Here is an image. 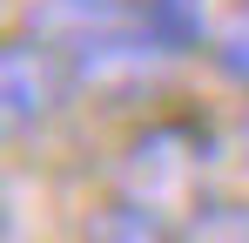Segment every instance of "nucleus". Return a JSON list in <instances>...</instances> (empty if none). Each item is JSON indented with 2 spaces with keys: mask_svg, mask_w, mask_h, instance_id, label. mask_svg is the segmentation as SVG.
I'll return each mask as SVG.
<instances>
[{
  "mask_svg": "<svg viewBox=\"0 0 249 243\" xmlns=\"http://www.w3.org/2000/svg\"><path fill=\"white\" fill-rule=\"evenodd\" d=\"M209 169H215V135L196 115H162L128 142L115 169V196L142 202L168 223H189L209 202Z\"/></svg>",
  "mask_w": 249,
  "mask_h": 243,
  "instance_id": "obj_1",
  "label": "nucleus"
},
{
  "mask_svg": "<svg viewBox=\"0 0 249 243\" xmlns=\"http://www.w3.org/2000/svg\"><path fill=\"white\" fill-rule=\"evenodd\" d=\"M74 68L47 40H0V149L41 135L47 122L74 101Z\"/></svg>",
  "mask_w": 249,
  "mask_h": 243,
  "instance_id": "obj_2",
  "label": "nucleus"
},
{
  "mask_svg": "<svg viewBox=\"0 0 249 243\" xmlns=\"http://www.w3.org/2000/svg\"><path fill=\"white\" fill-rule=\"evenodd\" d=\"M81 243H182V223H168V216H155L128 196H108L81 223Z\"/></svg>",
  "mask_w": 249,
  "mask_h": 243,
  "instance_id": "obj_3",
  "label": "nucleus"
},
{
  "mask_svg": "<svg viewBox=\"0 0 249 243\" xmlns=\"http://www.w3.org/2000/svg\"><path fill=\"white\" fill-rule=\"evenodd\" d=\"M142 20L182 54V47H209V27H215V0H135Z\"/></svg>",
  "mask_w": 249,
  "mask_h": 243,
  "instance_id": "obj_4",
  "label": "nucleus"
},
{
  "mask_svg": "<svg viewBox=\"0 0 249 243\" xmlns=\"http://www.w3.org/2000/svg\"><path fill=\"white\" fill-rule=\"evenodd\" d=\"M182 243H249V196H209L182 223Z\"/></svg>",
  "mask_w": 249,
  "mask_h": 243,
  "instance_id": "obj_5",
  "label": "nucleus"
},
{
  "mask_svg": "<svg viewBox=\"0 0 249 243\" xmlns=\"http://www.w3.org/2000/svg\"><path fill=\"white\" fill-rule=\"evenodd\" d=\"M209 54H215V68L236 81V88H249V0H236V7L215 14V27H209Z\"/></svg>",
  "mask_w": 249,
  "mask_h": 243,
  "instance_id": "obj_6",
  "label": "nucleus"
},
{
  "mask_svg": "<svg viewBox=\"0 0 249 243\" xmlns=\"http://www.w3.org/2000/svg\"><path fill=\"white\" fill-rule=\"evenodd\" d=\"M0 243H20V230H14V209H7V196H0Z\"/></svg>",
  "mask_w": 249,
  "mask_h": 243,
  "instance_id": "obj_7",
  "label": "nucleus"
},
{
  "mask_svg": "<svg viewBox=\"0 0 249 243\" xmlns=\"http://www.w3.org/2000/svg\"><path fill=\"white\" fill-rule=\"evenodd\" d=\"M236 149H243V162H249V108H243V122H236Z\"/></svg>",
  "mask_w": 249,
  "mask_h": 243,
  "instance_id": "obj_8",
  "label": "nucleus"
}]
</instances>
